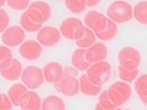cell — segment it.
I'll return each instance as SVG.
<instances>
[{
	"label": "cell",
	"mask_w": 147,
	"mask_h": 110,
	"mask_svg": "<svg viewBox=\"0 0 147 110\" xmlns=\"http://www.w3.org/2000/svg\"><path fill=\"white\" fill-rule=\"evenodd\" d=\"M118 60H128L141 64L142 55L137 48L132 46H125L118 52Z\"/></svg>",
	"instance_id": "obj_16"
},
{
	"label": "cell",
	"mask_w": 147,
	"mask_h": 110,
	"mask_svg": "<svg viewBox=\"0 0 147 110\" xmlns=\"http://www.w3.org/2000/svg\"><path fill=\"white\" fill-rule=\"evenodd\" d=\"M19 106L22 110H41L42 99L37 92L28 91L22 97Z\"/></svg>",
	"instance_id": "obj_12"
},
{
	"label": "cell",
	"mask_w": 147,
	"mask_h": 110,
	"mask_svg": "<svg viewBox=\"0 0 147 110\" xmlns=\"http://www.w3.org/2000/svg\"><path fill=\"white\" fill-rule=\"evenodd\" d=\"M63 74H64V76L76 77V76L78 75V71L74 67H66V68H63Z\"/></svg>",
	"instance_id": "obj_36"
},
{
	"label": "cell",
	"mask_w": 147,
	"mask_h": 110,
	"mask_svg": "<svg viewBox=\"0 0 147 110\" xmlns=\"http://www.w3.org/2000/svg\"><path fill=\"white\" fill-rule=\"evenodd\" d=\"M65 103L59 96L49 95L42 101L41 110H65Z\"/></svg>",
	"instance_id": "obj_17"
},
{
	"label": "cell",
	"mask_w": 147,
	"mask_h": 110,
	"mask_svg": "<svg viewBox=\"0 0 147 110\" xmlns=\"http://www.w3.org/2000/svg\"><path fill=\"white\" fill-rule=\"evenodd\" d=\"M117 33H118V25L115 23H113L112 21L109 20L108 21V26L103 32L100 33H94L96 38H98L101 41L104 42H109L111 41L116 37Z\"/></svg>",
	"instance_id": "obj_20"
},
{
	"label": "cell",
	"mask_w": 147,
	"mask_h": 110,
	"mask_svg": "<svg viewBox=\"0 0 147 110\" xmlns=\"http://www.w3.org/2000/svg\"><path fill=\"white\" fill-rule=\"evenodd\" d=\"M98 104L101 105L103 108H105L106 110H115L117 108L114 105V104L112 103L111 100H110L108 91H103L101 94H100Z\"/></svg>",
	"instance_id": "obj_29"
},
{
	"label": "cell",
	"mask_w": 147,
	"mask_h": 110,
	"mask_svg": "<svg viewBox=\"0 0 147 110\" xmlns=\"http://www.w3.org/2000/svg\"><path fill=\"white\" fill-rule=\"evenodd\" d=\"M7 4L15 11H24L26 9H28L30 2L28 0H9L7 1Z\"/></svg>",
	"instance_id": "obj_30"
},
{
	"label": "cell",
	"mask_w": 147,
	"mask_h": 110,
	"mask_svg": "<svg viewBox=\"0 0 147 110\" xmlns=\"http://www.w3.org/2000/svg\"><path fill=\"white\" fill-rule=\"evenodd\" d=\"M54 86L57 91L66 97H74L80 91L78 79L72 76H63Z\"/></svg>",
	"instance_id": "obj_8"
},
{
	"label": "cell",
	"mask_w": 147,
	"mask_h": 110,
	"mask_svg": "<svg viewBox=\"0 0 147 110\" xmlns=\"http://www.w3.org/2000/svg\"><path fill=\"white\" fill-rule=\"evenodd\" d=\"M12 105L8 95L0 93V110H12Z\"/></svg>",
	"instance_id": "obj_34"
},
{
	"label": "cell",
	"mask_w": 147,
	"mask_h": 110,
	"mask_svg": "<svg viewBox=\"0 0 147 110\" xmlns=\"http://www.w3.org/2000/svg\"><path fill=\"white\" fill-rule=\"evenodd\" d=\"M86 75L92 84L102 87L108 82L111 75V66L108 61L93 63L86 71Z\"/></svg>",
	"instance_id": "obj_2"
},
{
	"label": "cell",
	"mask_w": 147,
	"mask_h": 110,
	"mask_svg": "<svg viewBox=\"0 0 147 110\" xmlns=\"http://www.w3.org/2000/svg\"><path fill=\"white\" fill-rule=\"evenodd\" d=\"M108 17H106V15L97 11H90L86 13L84 17L86 26L94 33L104 31L108 26Z\"/></svg>",
	"instance_id": "obj_7"
},
{
	"label": "cell",
	"mask_w": 147,
	"mask_h": 110,
	"mask_svg": "<svg viewBox=\"0 0 147 110\" xmlns=\"http://www.w3.org/2000/svg\"><path fill=\"white\" fill-rule=\"evenodd\" d=\"M139 69L133 70V71H128V70H125L121 67H118V75L119 77L125 83L133 82L139 75Z\"/></svg>",
	"instance_id": "obj_28"
},
{
	"label": "cell",
	"mask_w": 147,
	"mask_h": 110,
	"mask_svg": "<svg viewBox=\"0 0 147 110\" xmlns=\"http://www.w3.org/2000/svg\"><path fill=\"white\" fill-rule=\"evenodd\" d=\"M95 41H96V36L94 34V32L92 31L88 28H86V31L83 38L81 40H79V41L76 42V44L81 49H88L92 45L94 44Z\"/></svg>",
	"instance_id": "obj_23"
},
{
	"label": "cell",
	"mask_w": 147,
	"mask_h": 110,
	"mask_svg": "<svg viewBox=\"0 0 147 110\" xmlns=\"http://www.w3.org/2000/svg\"><path fill=\"white\" fill-rule=\"evenodd\" d=\"M26 32L21 26L12 25L9 26L2 33L1 40L7 47H15L21 45L25 42Z\"/></svg>",
	"instance_id": "obj_6"
},
{
	"label": "cell",
	"mask_w": 147,
	"mask_h": 110,
	"mask_svg": "<svg viewBox=\"0 0 147 110\" xmlns=\"http://www.w3.org/2000/svg\"><path fill=\"white\" fill-rule=\"evenodd\" d=\"M21 79L28 89H37L45 82L42 70L37 66H28L23 70Z\"/></svg>",
	"instance_id": "obj_4"
},
{
	"label": "cell",
	"mask_w": 147,
	"mask_h": 110,
	"mask_svg": "<svg viewBox=\"0 0 147 110\" xmlns=\"http://www.w3.org/2000/svg\"><path fill=\"white\" fill-rule=\"evenodd\" d=\"M9 25V16L5 9H0V33H3Z\"/></svg>",
	"instance_id": "obj_33"
},
{
	"label": "cell",
	"mask_w": 147,
	"mask_h": 110,
	"mask_svg": "<svg viewBox=\"0 0 147 110\" xmlns=\"http://www.w3.org/2000/svg\"><path fill=\"white\" fill-rule=\"evenodd\" d=\"M100 2L101 1H99V0H89V1H87V7H94V6H96V5H98V4H100Z\"/></svg>",
	"instance_id": "obj_37"
},
{
	"label": "cell",
	"mask_w": 147,
	"mask_h": 110,
	"mask_svg": "<svg viewBox=\"0 0 147 110\" xmlns=\"http://www.w3.org/2000/svg\"><path fill=\"white\" fill-rule=\"evenodd\" d=\"M19 53L26 60H37L41 58L42 47L38 42L34 40H28L20 45Z\"/></svg>",
	"instance_id": "obj_9"
},
{
	"label": "cell",
	"mask_w": 147,
	"mask_h": 110,
	"mask_svg": "<svg viewBox=\"0 0 147 110\" xmlns=\"http://www.w3.org/2000/svg\"><path fill=\"white\" fill-rule=\"evenodd\" d=\"M61 39V31L54 26H42L37 33V41L42 46L45 47H52L58 44Z\"/></svg>",
	"instance_id": "obj_5"
},
{
	"label": "cell",
	"mask_w": 147,
	"mask_h": 110,
	"mask_svg": "<svg viewBox=\"0 0 147 110\" xmlns=\"http://www.w3.org/2000/svg\"><path fill=\"white\" fill-rule=\"evenodd\" d=\"M23 72V66L22 63L18 59L13 58L11 64L8 68L4 70H0V74L4 79L8 81H15L18 80L19 77H21Z\"/></svg>",
	"instance_id": "obj_13"
},
{
	"label": "cell",
	"mask_w": 147,
	"mask_h": 110,
	"mask_svg": "<svg viewBox=\"0 0 147 110\" xmlns=\"http://www.w3.org/2000/svg\"><path fill=\"white\" fill-rule=\"evenodd\" d=\"M109 88L118 91L123 97L125 102H127L128 100L131 98L132 89H131V87L128 85V83H125L123 81H117L115 83H113Z\"/></svg>",
	"instance_id": "obj_22"
},
{
	"label": "cell",
	"mask_w": 147,
	"mask_h": 110,
	"mask_svg": "<svg viewBox=\"0 0 147 110\" xmlns=\"http://www.w3.org/2000/svg\"><path fill=\"white\" fill-rule=\"evenodd\" d=\"M13 60L12 52L5 45H0V70L8 68Z\"/></svg>",
	"instance_id": "obj_24"
},
{
	"label": "cell",
	"mask_w": 147,
	"mask_h": 110,
	"mask_svg": "<svg viewBox=\"0 0 147 110\" xmlns=\"http://www.w3.org/2000/svg\"><path fill=\"white\" fill-rule=\"evenodd\" d=\"M61 36L69 41L78 42L83 38L86 31V26L83 25L81 20L76 17H69L62 21L59 26Z\"/></svg>",
	"instance_id": "obj_3"
},
{
	"label": "cell",
	"mask_w": 147,
	"mask_h": 110,
	"mask_svg": "<svg viewBox=\"0 0 147 110\" xmlns=\"http://www.w3.org/2000/svg\"><path fill=\"white\" fill-rule=\"evenodd\" d=\"M140 99H141V101L142 102L143 105H147V97H140Z\"/></svg>",
	"instance_id": "obj_38"
},
{
	"label": "cell",
	"mask_w": 147,
	"mask_h": 110,
	"mask_svg": "<svg viewBox=\"0 0 147 110\" xmlns=\"http://www.w3.org/2000/svg\"><path fill=\"white\" fill-rule=\"evenodd\" d=\"M133 17L142 25H147V1L137 3L133 8Z\"/></svg>",
	"instance_id": "obj_19"
},
{
	"label": "cell",
	"mask_w": 147,
	"mask_h": 110,
	"mask_svg": "<svg viewBox=\"0 0 147 110\" xmlns=\"http://www.w3.org/2000/svg\"><path fill=\"white\" fill-rule=\"evenodd\" d=\"M45 80L50 84H56L61 80L63 74V67L58 62H49L42 69Z\"/></svg>",
	"instance_id": "obj_11"
},
{
	"label": "cell",
	"mask_w": 147,
	"mask_h": 110,
	"mask_svg": "<svg viewBox=\"0 0 147 110\" xmlns=\"http://www.w3.org/2000/svg\"><path fill=\"white\" fill-rule=\"evenodd\" d=\"M79 82V89L84 95L87 96H96L99 95L101 93L102 91V87H98L92 84L90 82V80L87 77L86 73H83V74L80 76L78 79Z\"/></svg>",
	"instance_id": "obj_15"
},
{
	"label": "cell",
	"mask_w": 147,
	"mask_h": 110,
	"mask_svg": "<svg viewBox=\"0 0 147 110\" xmlns=\"http://www.w3.org/2000/svg\"><path fill=\"white\" fill-rule=\"evenodd\" d=\"M115 110H130V109H121V108H119V107H118V108H116Z\"/></svg>",
	"instance_id": "obj_41"
},
{
	"label": "cell",
	"mask_w": 147,
	"mask_h": 110,
	"mask_svg": "<svg viewBox=\"0 0 147 110\" xmlns=\"http://www.w3.org/2000/svg\"><path fill=\"white\" fill-rule=\"evenodd\" d=\"M140 64L133 61H128V60H121L119 61V67H121L125 70H128V71H133V70L139 69Z\"/></svg>",
	"instance_id": "obj_35"
},
{
	"label": "cell",
	"mask_w": 147,
	"mask_h": 110,
	"mask_svg": "<svg viewBox=\"0 0 147 110\" xmlns=\"http://www.w3.org/2000/svg\"><path fill=\"white\" fill-rule=\"evenodd\" d=\"M25 12H26V14L28 15V17L30 19L33 23H35V24L42 25L45 23V19H43V17H42V15L40 12L35 11V9L28 8Z\"/></svg>",
	"instance_id": "obj_31"
},
{
	"label": "cell",
	"mask_w": 147,
	"mask_h": 110,
	"mask_svg": "<svg viewBox=\"0 0 147 110\" xmlns=\"http://www.w3.org/2000/svg\"><path fill=\"white\" fill-rule=\"evenodd\" d=\"M134 87L139 97H147V73L141 75L136 80Z\"/></svg>",
	"instance_id": "obj_27"
},
{
	"label": "cell",
	"mask_w": 147,
	"mask_h": 110,
	"mask_svg": "<svg viewBox=\"0 0 147 110\" xmlns=\"http://www.w3.org/2000/svg\"><path fill=\"white\" fill-rule=\"evenodd\" d=\"M28 8L35 9V11L41 13L45 22H47L50 19V17H51V14H52L51 6L45 1H34L30 3Z\"/></svg>",
	"instance_id": "obj_21"
},
{
	"label": "cell",
	"mask_w": 147,
	"mask_h": 110,
	"mask_svg": "<svg viewBox=\"0 0 147 110\" xmlns=\"http://www.w3.org/2000/svg\"><path fill=\"white\" fill-rule=\"evenodd\" d=\"M108 93H109V96L110 100H111L112 103L114 104V105L116 106L117 108L126 103L123 96L120 94V93L117 91H115V89H112L109 88L108 89Z\"/></svg>",
	"instance_id": "obj_32"
},
{
	"label": "cell",
	"mask_w": 147,
	"mask_h": 110,
	"mask_svg": "<svg viewBox=\"0 0 147 110\" xmlns=\"http://www.w3.org/2000/svg\"><path fill=\"white\" fill-rule=\"evenodd\" d=\"M28 91V88H26L24 84L17 83V84L12 85L11 88H9V91H8V97L9 98V100H11V104L13 105L19 106L22 97Z\"/></svg>",
	"instance_id": "obj_18"
},
{
	"label": "cell",
	"mask_w": 147,
	"mask_h": 110,
	"mask_svg": "<svg viewBox=\"0 0 147 110\" xmlns=\"http://www.w3.org/2000/svg\"><path fill=\"white\" fill-rule=\"evenodd\" d=\"M5 3H6V1H4V0H0V8H1L2 6H4Z\"/></svg>",
	"instance_id": "obj_40"
},
{
	"label": "cell",
	"mask_w": 147,
	"mask_h": 110,
	"mask_svg": "<svg viewBox=\"0 0 147 110\" xmlns=\"http://www.w3.org/2000/svg\"><path fill=\"white\" fill-rule=\"evenodd\" d=\"M20 25L21 28L24 29L25 31L28 32H38L40 29L42 28V25H37L35 23H33L30 19L28 17V15L26 14V12H23V14L20 17Z\"/></svg>",
	"instance_id": "obj_25"
},
{
	"label": "cell",
	"mask_w": 147,
	"mask_h": 110,
	"mask_svg": "<svg viewBox=\"0 0 147 110\" xmlns=\"http://www.w3.org/2000/svg\"><path fill=\"white\" fill-rule=\"evenodd\" d=\"M85 56L90 64L104 61L108 56V47L103 42H95L90 48L86 49Z\"/></svg>",
	"instance_id": "obj_10"
},
{
	"label": "cell",
	"mask_w": 147,
	"mask_h": 110,
	"mask_svg": "<svg viewBox=\"0 0 147 110\" xmlns=\"http://www.w3.org/2000/svg\"><path fill=\"white\" fill-rule=\"evenodd\" d=\"M108 19L115 24H125L133 18V8L126 1H114L107 9Z\"/></svg>",
	"instance_id": "obj_1"
},
{
	"label": "cell",
	"mask_w": 147,
	"mask_h": 110,
	"mask_svg": "<svg viewBox=\"0 0 147 110\" xmlns=\"http://www.w3.org/2000/svg\"><path fill=\"white\" fill-rule=\"evenodd\" d=\"M94 110H106L105 108H103L101 105H100L99 104H96L95 107H94Z\"/></svg>",
	"instance_id": "obj_39"
},
{
	"label": "cell",
	"mask_w": 147,
	"mask_h": 110,
	"mask_svg": "<svg viewBox=\"0 0 147 110\" xmlns=\"http://www.w3.org/2000/svg\"><path fill=\"white\" fill-rule=\"evenodd\" d=\"M87 1L86 0H67L65 1V6L72 13H78L83 12L87 8Z\"/></svg>",
	"instance_id": "obj_26"
},
{
	"label": "cell",
	"mask_w": 147,
	"mask_h": 110,
	"mask_svg": "<svg viewBox=\"0 0 147 110\" xmlns=\"http://www.w3.org/2000/svg\"><path fill=\"white\" fill-rule=\"evenodd\" d=\"M85 55H86V49H81V48L75 50L72 54V58H71L72 65L78 71L86 72L90 68V66L92 65L87 61Z\"/></svg>",
	"instance_id": "obj_14"
}]
</instances>
